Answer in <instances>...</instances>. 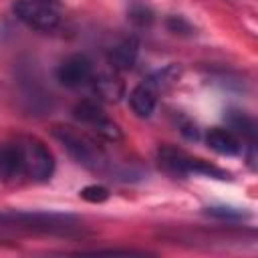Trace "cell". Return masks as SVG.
I'll list each match as a JSON object with an SVG mask.
<instances>
[{
  "label": "cell",
  "instance_id": "6da1fadb",
  "mask_svg": "<svg viewBox=\"0 0 258 258\" xmlns=\"http://www.w3.org/2000/svg\"><path fill=\"white\" fill-rule=\"evenodd\" d=\"M52 137L64 147L69 157L81 167L89 171H103L109 165L107 153L103 151L101 145H97V141L91 135L67 125H56L52 129Z\"/></svg>",
  "mask_w": 258,
  "mask_h": 258
},
{
  "label": "cell",
  "instance_id": "7a4b0ae2",
  "mask_svg": "<svg viewBox=\"0 0 258 258\" xmlns=\"http://www.w3.org/2000/svg\"><path fill=\"white\" fill-rule=\"evenodd\" d=\"M0 226L50 234H69L79 228V218L54 212H0Z\"/></svg>",
  "mask_w": 258,
  "mask_h": 258
},
{
  "label": "cell",
  "instance_id": "3957f363",
  "mask_svg": "<svg viewBox=\"0 0 258 258\" xmlns=\"http://www.w3.org/2000/svg\"><path fill=\"white\" fill-rule=\"evenodd\" d=\"M12 10L20 22L38 32H54L62 22L56 0H16Z\"/></svg>",
  "mask_w": 258,
  "mask_h": 258
},
{
  "label": "cell",
  "instance_id": "277c9868",
  "mask_svg": "<svg viewBox=\"0 0 258 258\" xmlns=\"http://www.w3.org/2000/svg\"><path fill=\"white\" fill-rule=\"evenodd\" d=\"M16 147H18L26 177H30L34 181H48L52 177L54 157H52L50 149L40 139L24 135L16 141Z\"/></svg>",
  "mask_w": 258,
  "mask_h": 258
},
{
  "label": "cell",
  "instance_id": "5b68a950",
  "mask_svg": "<svg viewBox=\"0 0 258 258\" xmlns=\"http://www.w3.org/2000/svg\"><path fill=\"white\" fill-rule=\"evenodd\" d=\"M93 79V62L87 54H71L56 69V81L62 87L77 89Z\"/></svg>",
  "mask_w": 258,
  "mask_h": 258
},
{
  "label": "cell",
  "instance_id": "8992f818",
  "mask_svg": "<svg viewBox=\"0 0 258 258\" xmlns=\"http://www.w3.org/2000/svg\"><path fill=\"white\" fill-rule=\"evenodd\" d=\"M157 161H159V167L173 177L189 175L191 155H187L183 149H177L173 145H161L157 151Z\"/></svg>",
  "mask_w": 258,
  "mask_h": 258
},
{
  "label": "cell",
  "instance_id": "52a82bcc",
  "mask_svg": "<svg viewBox=\"0 0 258 258\" xmlns=\"http://www.w3.org/2000/svg\"><path fill=\"white\" fill-rule=\"evenodd\" d=\"M206 143L212 151L220 153V155H238L242 151V141L240 137L230 131V129H222V127H212L208 133H206Z\"/></svg>",
  "mask_w": 258,
  "mask_h": 258
},
{
  "label": "cell",
  "instance_id": "ba28073f",
  "mask_svg": "<svg viewBox=\"0 0 258 258\" xmlns=\"http://www.w3.org/2000/svg\"><path fill=\"white\" fill-rule=\"evenodd\" d=\"M137 54H139V40L135 36H127L109 50V64L117 73L119 71H129L135 64Z\"/></svg>",
  "mask_w": 258,
  "mask_h": 258
},
{
  "label": "cell",
  "instance_id": "9c48e42d",
  "mask_svg": "<svg viewBox=\"0 0 258 258\" xmlns=\"http://www.w3.org/2000/svg\"><path fill=\"white\" fill-rule=\"evenodd\" d=\"M93 81V91L99 99L109 101V103H117L123 95H125V83L123 79L117 75V71L113 73H101L97 77L91 79Z\"/></svg>",
  "mask_w": 258,
  "mask_h": 258
},
{
  "label": "cell",
  "instance_id": "30bf717a",
  "mask_svg": "<svg viewBox=\"0 0 258 258\" xmlns=\"http://www.w3.org/2000/svg\"><path fill=\"white\" fill-rule=\"evenodd\" d=\"M22 177H26V173H24L16 143L0 145V181L10 183V181L22 179Z\"/></svg>",
  "mask_w": 258,
  "mask_h": 258
},
{
  "label": "cell",
  "instance_id": "8fae6325",
  "mask_svg": "<svg viewBox=\"0 0 258 258\" xmlns=\"http://www.w3.org/2000/svg\"><path fill=\"white\" fill-rule=\"evenodd\" d=\"M129 107L137 117H149L157 107V93L147 83H139L129 93Z\"/></svg>",
  "mask_w": 258,
  "mask_h": 258
},
{
  "label": "cell",
  "instance_id": "7c38bea8",
  "mask_svg": "<svg viewBox=\"0 0 258 258\" xmlns=\"http://www.w3.org/2000/svg\"><path fill=\"white\" fill-rule=\"evenodd\" d=\"M226 121L230 125V131H234L236 135H242L248 145H256V133H258V127H256V121L254 117H250L248 113L244 111H238V109H230L226 113Z\"/></svg>",
  "mask_w": 258,
  "mask_h": 258
},
{
  "label": "cell",
  "instance_id": "4fadbf2b",
  "mask_svg": "<svg viewBox=\"0 0 258 258\" xmlns=\"http://www.w3.org/2000/svg\"><path fill=\"white\" fill-rule=\"evenodd\" d=\"M181 73H183L181 64L171 62V64H167V67L155 71L153 75H149L143 83H147L157 95H159V93H167L169 89H173V87L177 85V81L181 79Z\"/></svg>",
  "mask_w": 258,
  "mask_h": 258
},
{
  "label": "cell",
  "instance_id": "5bb4252c",
  "mask_svg": "<svg viewBox=\"0 0 258 258\" xmlns=\"http://www.w3.org/2000/svg\"><path fill=\"white\" fill-rule=\"evenodd\" d=\"M73 115H75V119H79L81 123H85V125H89V127H93V125L99 123L103 117H107L105 111H103L95 101H89V99L79 101V103L73 107Z\"/></svg>",
  "mask_w": 258,
  "mask_h": 258
},
{
  "label": "cell",
  "instance_id": "9a60e30c",
  "mask_svg": "<svg viewBox=\"0 0 258 258\" xmlns=\"http://www.w3.org/2000/svg\"><path fill=\"white\" fill-rule=\"evenodd\" d=\"M127 20L135 26V28H149L155 20V14L149 6L145 4H133L129 10H127Z\"/></svg>",
  "mask_w": 258,
  "mask_h": 258
},
{
  "label": "cell",
  "instance_id": "2e32d148",
  "mask_svg": "<svg viewBox=\"0 0 258 258\" xmlns=\"http://www.w3.org/2000/svg\"><path fill=\"white\" fill-rule=\"evenodd\" d=\"M101 139H105V141H111V143H115V141H121L123 139V131H121V127L113 121V119H109V117H103L99 123H95L93 127H91Z\"/></svg>",
  "mask_w": 258,
  "mask_h": 258
},
{
  "label": "cell",
  "instance_id": "e0dca14e",
  "mask_svg": "<svg viewBox=\"0 0 258 258\" xmlns=\"http://www.w3.org/2000/svg\"><path fill=\"white\" fill-rule=\"evenodd\" d=\"M206 214L218 220H226V222H240V220L250 218L248 212L240 208H230V206H212V208H206Z\"/></svg>",
  "mask_w": 258,
  "mask_h": 258
},
{
  "label": "cell",
  "instance_id": "ac0fdd59",
  "mask_svg": "<svg viewBox=\"0 0 258 258\" xmlns=\"http://www.w3.org/2000/svg\"><path fill=\"white\" fill-rule=\"evenodd\" d=\"M81 200L89 202V204H103L109 200V189L105 185H99V183H91V185H85L81 191H79Z\"/></svg>",
  "mask_w": 258,
  "mask_h": 258
},
{
  "label": "cell",
  "instance_id": "d6986e66",
  "mask_svg": "<svg viewBox=\"0 0 258 258\" xmlns=\"http://www.w3.org/2000/svg\"><path fill=\"white\" fill-rule=\"evenodd\" d=\"M165 24H167V28L173 34H179V36H191V34H196V28L183 16H169Z\"/></svg>",
  "mask_w": 258,
  "mask_h": 258
}]
</instances>
